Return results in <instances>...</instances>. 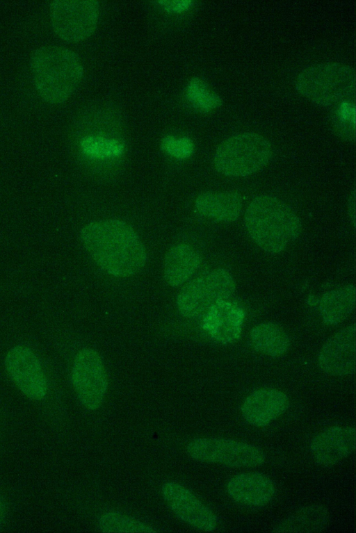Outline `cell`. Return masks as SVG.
I'll list each match as a JSON object with an SVG mask.
<instances>
[{
  "label": "cell",
  "mask_w": 356,
  "mask_h": 533,
  "mask_svg": "<svg viewBox=\"0 0 356 533\" xmlns=\"http://www.w3.org/2000/svg\"><path fill=\"white\" fill-rule=\"evenodd\" d=\"M80 238L94 262L113 277L133 276L147 263V252L140 237L123 220L91 222L81 229Z\"/></svg>",
  "instance_id": "1"
},
{
  "label": "cell",
  "mask_w": 356,
  "mask_h": 533,
  "mask_svg": "<svg viewBox=\"0 0 356 533\" xmlns=\"http://www.w3.org/2000/svg\"><path fill=\"white\" fill-rule=\"evenodd\" d=\"M244 224L253 242L270 254L284 251L302 231L301 220L295 211L270 195H258L249 203Z\"/></svg>",
  "instance_id": "2"
},
{
  "label": "cell",
  "mask_w": 356,
  "mask_h": 533,
  "mask_svg": "<svg viewBox=\"0 0 356 533\" xmlns=\"http://www.w3.org/2000/svg\"><path fill=\"white\" fill-rule=\"evenodd\" d=\"M30 69L35 90L49 104L65 102L83 76V66L72 50L47 45L36 49L30 58Z\"/></svg>",
  "instance_id": "3"
},
{
  "label": "cell",
  "mask_w": 356,
  "mask_h": 533,
  "mask_svg": "<svg viewBox=\"0 0 356 533\" xmlns=\"http://www.w3.org/2000/svg\"><path fill=\"white\" fill-rule=\"evenodd\" d=\"M356 76L353 67L337 62L314 64L296 76V91L307 99L321 106L346 101L355 90Z\"/></svg>",
  "instance_id": "4"
},
{
  "label": "cell",
  "mask_w": 356,
  "mask_h": 533,
  "mask_svg": "<svg viewBox=\"0 0 356 533\" xmlns=\"http://www.w3.org/2000/svg\"><path fill=\"white\" fill-rule=\"evenodd\" d=\"M271 142L263 135L246 131L234 134L222 141L213 156L215 169L229 177L252 175L270 161Z\"/></svg>",
  "instance_id": "5"
},
{
  "label": "cell",
  "mask_w": 356,
  "mask_h": 533,
  "mask_svg": "<svg viewBox=\"0 0 356 533\" xmlns=\"http://www.w3.org/2000/svg\"><path fill=\"white\" fill-rule=\"evenodd\" d=\"M235 290L236 282L229 271L213 269L191 280L180 290L177 308L184 318L202 317L215 304L228 300Z\"/></svg>",
  "instance_id": "6"
},
{
  "label": "cell",
  "mask_w": 356,
  "mask_h": 533,
  "mask_svg": "<svg viewBox=\"0 0 356 533\" xmlns=\"http://www.w3.org/2000/svg\"><path fill=\"white\" fill-rule=\"evenodd\" d=\"M188 454L197 461L231 468H253L264 464L266 454L259 447L231 438L202 437L191 441Z\"/></svg>",
  "instance_id": "7"
},
{
  "label": "cell",
  "mask_w": 356,
  "mask_h": 533,
  "mask_svg": "<svg viewBox=\"0 0 356 533\" xmlns=\"http://www.w3.org/2000/svg\"><path fill=\"white\" fill-rule=\"evenodd\" d=\"M99 3L94 0L54 1L50 6V23L54 33L67 42H79L95 31Z\"/></svg>",
  "instance_id": "8"
},
{
  "label": "cell",
  "mask_w": 356,
  "mask_h": 533,
  "mask_svg": "<svg viewBox=\"0 0 356 533\" xmlns=\"http://www.w3.org/2000/svg\"><path fill=\"white\" fill-rule=\"evenodd\" d=\"M74 391L87 409L95 411L103 404L108 389V376L99 354L84 348L75 356L72 368Z\"/></svg>",
  "instance_id": "9"
},
{
  "label": "cell",
  "mask_w": 356,
  "mask_h": 533,
  "mask_svg": "<svg viewBox=\"0 0 356 533\" xmlns=\"http://www.w3.org/2000/svg\"><path fill=\"white\" fill-rule=\"evenodd\" d=\"M6 372L27 397L41 400L47 393V382L42 365L36 354L29 347L16 345L5 358Z\"/></svg>",
  "instance_id": "10"
},
{
  "label": "cell",
  "mask_w": 356,
  "mask_h": 533,
  "mask_svg": "<svg viewBox=\"0 0 356 533\" xmlns=\"http://www.w3.org/2000/svg\"><path fill=\"white\" fill-rule=\"evenodd\" d=\"M161 495L170 509L183 522L200 530L212 532L218 527V518L190 489L168 482L163 484Z\"/></svg>",
  "instance_id": "11"
},
{
  "label": "cell",
  "mask_w": 356,
  "mask_h": 533,
  "mask_svg": "<svg viewBox=\"0 0 356 533\" xmlns=\"http://www.w3.org/2000/svg\"><path fill=\"white\" fill-rule=\"evenodd\" d=\"M354 427L335 425L315 435L309 450L312 459L320 466L331 467L348 457L355 450Z\"/></svg>",
  "instance_id": "12"
},
{
  "label": "cell",
  "mask_w": 356,
  "mask_h": 533,
  "mask_svg": "<svg viewBox=\"0 0 356 533\" xmlns=\"http://www.w3.org/2000/svg\"><path fill=\"white\" fill-rule=\"evenodd\" d=\"M355 326L353 323L327 340L319 352L318 363L326 374L346 376L355 372Z\"/></svg>",
  "instance_id": "13"
},
{
  "label": "cell",
  "mask_w": 356,
  "mask_h": 533,
  "mask_svg": "<svg viewBox=\"0 0 356 533\" xmlns=\"http://www.w3.org/2000/svg\"><path fill=\"white\" fill-rule=\"evenodd\" d=\"M245 313L236 303L221 300L202 316V327L214 341L224 345L239 340Z\"/></svg>",
  "instance_id": "14"
},
{
  "label": "cell",
  "mask_w": 356,
  "mask_h": 533,
  "mask_svg": "<svg viewBox=\"0 0 356 533\" xmlns=\"http://www.w3.org/2000/svg\"><path fill=\"white\" fill-rule=\"evenodd\" d=\"M289 407V399L285 393L275 388H261L243 400L241 412L248 424L263 427L284 413Z\"/></svg>",
  "instance_id": "15"
},
{
  "label": "cell",
  "mask_w": 356,
  "mask_h": 533,
  "mask_svg": "<svg viewBox=\"0 0 356 533\" xmlns=\"http://www.w3.org/2000/svg\"><path fill=\"white\" fill-rule=\"evenodd\" d=\"M225 489L228 495L234 502L252 507L268 505L276 493L273 481L259 472L236 475L228 480Z\"/></svg>",
  "instance_id": "16"
},
{
  "label": "cell",
  "mask_w": 356,
  "mask_h": 533,
  "mask_svg": "<svg viewBox=\"0 0 356 533\" xmlns=\"http://www.w3.org/2000/svg\"><path fill=\"white\" fill-rule=\"evenodd\" d=\"M195 207L204 217L216 222L229 223L239 218L243 199L236 191L204 192L196 197Z\"/></svg>",
  "instance_id": "17"
},
{
  "label": "cell",
  "mask_w": 356,
  "mask_h": 533,
  "mask_svg": "<svg viewBox=\"0 0 356 533\" xmlns=\"http://www.w3.org/2000/svg\"><path fill=\"white\" fill-rule=\"evenodd\" d=\"M200 263V255L193 247L184 243L174 245L165 255L164 279L169 286H179L195 272Z\"/></svg>",
  "instance_id": "18"
},
{
  "label": "cell",
  "mask_w": 356,
  "mask_h": 533,
  "mask_svg": "<svg viewBox=\"0 0 356 533\" xmlns=\"http://www.w3.org/2000/svg\"><path fill=\"white\" fill-rule=\"evenodd\" d=\"M330 513L321 504L303 506L286 516L272 529L274 533H320L328 525Z\"/></svg>",
  "instance_id": "19"
},
{
  "label": "cell",
  "mask_w": 356,
  "mask_h": 533,
  "mask_svg": "<svg viewBox=\"0 0 356 533\" xmlns=\"http://www.w3.org/2000/svg\"><path fill=\"white\" fill-rule=\"evenodd\" d=\"M354 285L348 284L324 293L318 301L319 312L327 325H337L346 320L355 306Z\"/></svg>",
  "instance_id": "20"
},
{
  "label": "cell",
  "mask_w": 356,
  "mask_h": 533,
  "mask_svg": "<svg viewBox=\"0 0 356 533\" xmlns=\"http://www.w3.org/2000/svg\"><path fill=\"white\" fill-rule=\"evenodd\" d=\"M250 341L256 351L273 358L285 354L291 345L287 332L281 325L273 322L254 326L250 332Z\"/></svg>",
  "instance_id": "21"
},
{
  "label": "cell",
  "mask_w": 356,
  "mask_h": 533,
  "mask_svg": "<svg viewBox=\"0 0 356 533\" xmlns=\"http://www.w3.org/2000/svg\"><path fill=\"white\" fill-rule=\"evenodd\" d=\"M98 527L104 533H154L153 527L134 518L116 511L103 513L98 519Z\"/></svg>",
  "instance_id": "22"
},
{
  "label": "cell",
  "mask_w": 356,
  "mask_h": 533,
  "mask_svg": "<svg viewBox=\"0 0 356 533\" xmlns=\"http://www.w3.org/2000/svg\"><path fill=\"white\" fill-rule=\"evenodd\" d=\"M186 94L193 106L203 112L212 110L222 104L221 98L211 92L206 83L198 77H193L189 81Z\"/></svg>",
  "instance_id": "23"
},
{
  "label": "cell",
  "mask_w": 356,
  "mask_h": 533,
  "mask_svg": "<svg viewBox=\"0 0 356 533\" xmlns=\"http://www.w3.org/2000/svg\"><path fill=\"white\" fill-rule=\"evenodd\" d=\"M80 145L86 155L97 158L118 156L124 149V145L119 140L102 136H86Z\"/></svg>",
  "instance_id": "24"
},
{
  "label": "cell",
  "mask_w": 356,
  "mask_h": 533,
  "mask_svg": "<svg viewBox=\"0 0 356 533\" xmlns=\"http://www.w3.org/2000/svg\"><path fill=\"white\" fill-rule=\"evenodd\" d=\"M161 147L169 155L184 159L190 156L194 150L193 141L186 137L176 138L172 136L164 137L161 141Z\"/></svg>",
  "instance_id": "25"
},
{
  "label": "cell",
  "mask_w": 356,
  "mask_h": 533,
  "mask_svg": "<svg viewBox=\"0 0 356 533\" xmlns=\"http://www.w3.org/2000/svg\"><path fill=\"white\" fill-rule=\"evenodd\" d=\"M159 4L165 10L173 13H180L187 10L192 4L193 1L189 0L179 1H159Z\"/></svg>",
  "instance_id": "26"
},
{
  "label": "cell",
  "mask_w": 356,
  "mask_h": 533,
  "mask_svg": "<svg viewBox=\"0 0 356 533\" xmlns=\"http://www.w3.org/2000/svg\"><path fill=\"white\" fill-rule=\"evenodd\" d=\"M348 213L353 223L355 224V192L353 190L349 197L348 202Z\"/></svg>",
  "instance_id": "27"
}]
</instances>
